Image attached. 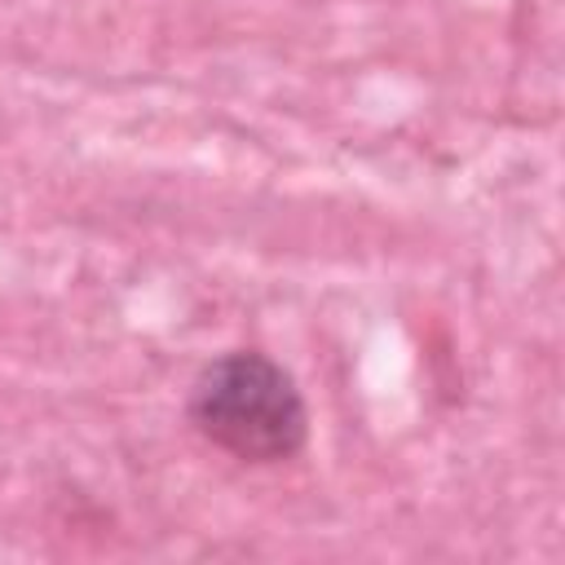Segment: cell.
I'll return each instance as SVG.
<instances>
[{
	"mask_svg": "<svg viewBox=\"0 0 565 565\" xmlns=\"http://www.w3.org/2000/svg\"><path fill=\"white\" fill-rule=\"evenodd\" d=\"M203 441L238 463H282L309 441V406L282 362L260 349H230L212 358L185 402Z\"/></svg>",
	"mask_w": 565,
	"mask_h": 565,
	"instance_id": "1",
	"label": "cell"
}]
</instances>
